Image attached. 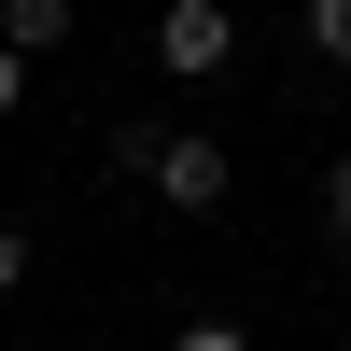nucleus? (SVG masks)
<instances>
[{
	"label": "nucleus",
	"instance_id": "obj_7",
	"mask_svg": "<svg viewBox=\"0 0 351 351\" xmlns=\"http://www.w3.org/2000/svg\"><path fill=\"white\" fill-rule=\"evenodd\" d=\"M324 225H337V239H351V155L324 169Z\"/></svg>",
	"mask_w": 351,
	"mask_h": 351
},
{
	"label": "nucleus",
	"instance_id": "obj_2",
	"mask_svg": "<svg viewBox=\"0 0 351 351\" xmlns=\"http://www.w3.org/2000/svg\"><path fill=\"white\" fill-rule=\"evenodd\" d=\"M155 197H169V211H225V141H183V127H169L155 141Z\"/></svg>",
	"mask_w": 351,
	"mask_h": 351
},
{
	"label": "nucleus",
	"instance_id": "obj_1",
	"mask_svg": "<svg viewBox=\"0 0 351 351\" xmlns=\"http://www.w3.org/2000/svg\"><path fill=\"white\" fill-rule=\"evenodd\" d=\"M155 56H169L183 84H211L225 56H239V14H225V0H169V14H155Z\"/></svg>",
	"mask_w": 351,
	"mask_h": 351
},
{
	"label": "nucleus",
	"instance_id": "obj_5",
	"mask_svg": "<svg viewBox=\"0 0 351 351\" xmlns=\"http://www.w3.org/2000/svg\"><path fill=\"white\" fill-rule=\"evenodd\" d=\"M14 281H28V225L0 211V295H14Z\"/></svg>",
	"mask_w": 351,
	"mask_h": 351
},
{
	"label": "nucleus",
	"instance_id": "obj_6",
	"mask_svg": "<svg viewBox=\"0 0 351 351\" xmlns=\"http://www.w3.org/2000/svg\"><path fill=\"white\" fill-rule=\"evenodd\" d=\"M169 351H253V337H239V324H183Z\"/></svg>",
	"mask_w": 351,
	"mask_h": 351
},
{
	"label": "nucleus",
	"instance_id": "obj_3",
	"mask_svg": "<svg viewBox=\"0 0 351 351\" xmlns=\"http://www.w3.org/2000/svg\"><path fill=\"white\" fill-rule=\"evenodd\" d=\"M0 43H14V56H56V43H71V0H0Z\"/></svg>",
	"mask_w": 351,
	"mask_h": 351
},
{
	"label": "nucleus",
	"instance_id": "obj_4",
	"mask_svg": "<svg viewBox=\"0 0 351 351\" xmlns=\"http://www.w3.org/2000/svg\"><path fill=\"white\" fill-rule=\"evenodd\" d=\"M295 28H309V43L337 56V71H351V0H295Z\"/></svg>",
	"mask_w": 351,
	"mask_h": 351
},
{
	"label": "nucleus",
	"instance_id": "obj_8",
	"mask_svg": "<svg viewBox=\"0 0 351 351\" xmlns=\"http://www.w3.org/2000/svg\"><path fill=\"white\" fill-rule=\"evenodd\" d=\"M14 99H28V56H14V43H0V112H14Z\"/></svg>",
	"mask_w": 351,
	"mask_h": 351
}]
</instances>
